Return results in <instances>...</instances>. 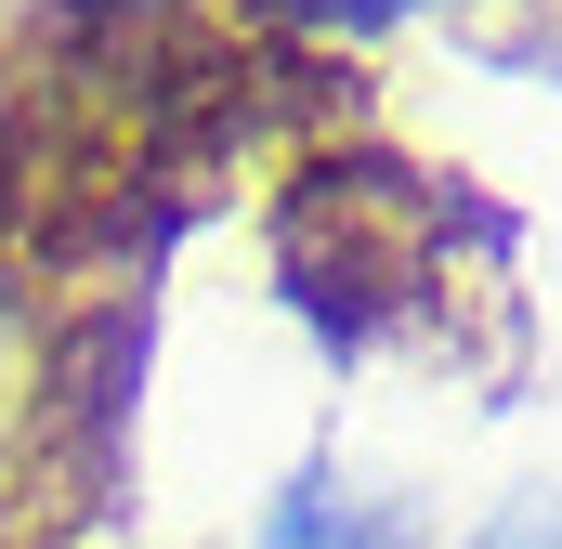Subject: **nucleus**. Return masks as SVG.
<instances>
[{
  "label": "nucleus",
  "mask_w": 562,
  "mask_h": 549,
  "mask_svg": "<svg viewBox=\"0 0 562 549\" xmlns=\"http://www.w3.org/2000/svg\"><path fill=\"white\" fill-rule=\"evenodd\" d=\"M249 549H431V511L406 484L353 471V458H301L276 497H262Z\"/></svg>",
  "instance_id": "f257e3e1"
},
{
  "label": "nucleus",
  "mask_w": 562,
  "mask_h": 549,
  "mask_svg": "<svg viewBox=\"0 0 562 549\" xmlns=\"http://www.w3.org/2000/svg\"><path fill=\"white\" fill-rule=\"evenodd\" d=\"M431 549H562V484H510L497 511H471L458 537H431Z\"/></svg>",
  "instance_id": "f03ea898"
},
{
  "label": "nucleus",
  "mask_w": 562,
  "mask_h": 549,
  "mask_svg": "<svg viewBox=\"0 0 562 549\" xmlns=\"http://www.w3.org/2000/svg\"><path fill=\"white\" fill-rule=\"evenodd\" d=\"M353 13H406V0H353Z\"/></svg>",
  "instance_id": "7ed1b4c3"
}]
</instances>
